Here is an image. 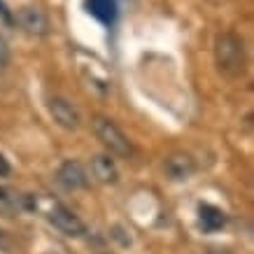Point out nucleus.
<instances>
[{
    "label": "nucleus",
    "mask_w": 254,
    "mask_h": 254,
    "mask_svg": "<svg viewBox=\"0 0 254 254\" xmlns=\"http://www.w3.org/2000/svg\"><path fill=\"white\" fill-rule=\"evenodd\" d=\"M215 61L224 75L236 77L245 70V47L243 40L233 33H222L215 42Z\"/></svg>",
    "instance_id": "1"
},
{
    "label": "nucleus",
    "mask_w": 254,
    "mask_h": 254,
    "mask_svg": "<svg viewBox=\"0 0 254 254\" xmlns=\"http://www.w3.org/2000/svg\"><path fill=\"white\" fill-rule=\"evenodd\" d=\"M93 133H96L100 145L105 147L110 154L119 156V159H128L133 154V147L128 142V138L124 135L122 128L112 119H108V117H96L93 119Z\"/></svg>",
    "instance_id": "2"
},
{
    "label": "nucleus",
    "mask_w": 254,
    "mask_h": 254,
    "mask_svg": "<svg viewBox=\"0 0 254 254\" xmlns=\"http://www.w3.org/2000/svg\"><path fill=\"white\" fill-rule=\"evenodd\" d=\"M14 21L21 26L28 35H35V38H42L49 33V19L40 7L35 5H23V7L16 9Z\"/></svg>",
    "instance_id": "3"
},
{
    "label": "nucleus",
    "mask_w": 254,
    "mask_h": 254,
    "mask_svg": "<svg viewBox=\"0 0 254 254\" xmlns=\"http://www.w3.org/2000/svg\"><path fill=\"white\" fill-rule=\"evenodd\" d=\"M49 222L54 224V229L63 233V236H70V238H79V236H84L86 233V226L84 222L79 219L72 210L63 208V205H54V208L49 210Z\"/></svg>",
    "instance_id": "4"
},
{
    "label": "nucleus",
    "mask_w": 254,
    "mask_h": 254,
    "mask_svg": "<svg viewBox=\"0 0 254 254\" xmlns=\"http://www.w3.org/2000/svg\"><path fill=\"white\" fill-rule=\"evenodd\" d=\"M49 115L54 117V122L65 128V131H75L79 128V112L75 110L72 103H68L65 98H52L49 100Z\"/></svg>",
    "instance_id": "5"
},
{
    "label": "nucleus",
    "mask_w": 254,
    "mask_h": 254,
    "mask_svg": "<svg viewBox=\"0 0 254 254\" xmlns=\"http://www.w3.org/2000/svg\"><path fill=\"white\" fill-rule=\"evenodd\" d=\"M59 182H61L65 189L75 191V189H84L89 187V177H86V170L79 161H65L61 163V168L56 173Z\"/></svg>",
    "instance_id": "6"
},
{
    "label": "nucleus",
    "mask_w": 254,
    "mask_h": 254,
    "mask_svg": "<svg viewBox=\"0 0 254 254\" xmlns=\"http://www.w3.org/2000/svg\"><path fill=\"white\" fill-rule=\"evenodd\" d=\"M163 168H166V175L170 180H175V182H185L189 177L193 175V170H196V163L189 154L185 152H175V154H170L163 163Z\"/></svg>",
    "instance_id": "7"
},
{
    "label": "nucleus",
    "mask_w": 254,
    "mask_h": 254,
    "mask_svg": "<svg viewBox=\"0 0 254 254\" xmlns=\"http://www.w3.org/2000/svg\"><path fill=\"white\" fill-rule=\"evenodd\" d=\"M91 175L100 185H115L119 180V170H117L115 161L105 154H96L91 159Z\"/></svg>",
    "instance_id": "8"
},
{
    "label": "nucleus",
    "mask_w": 254,
    "mask_h": 254,
    "mask_svg": "<svg viewBox=\"0 0 254 254\" xmlns=\"http://www.w3.org/2000/svg\"><path fill=\"white\" fill-rule=\"evenodd\" d=\"M198 219H200L203 231H208V233L219 231V229H224V224H226V215H224V210L215 208V205H208V203L198 208Z\"/></svg>",
    "instance_id": "9"
},
{
    "label": "nucleus",
    "mask_w": 254,
    "mask_h": 254,
    "mask_svg": "<svg viewBox=\"0 0 254 254\" xmlns=\"http://www.w3.org/2000/svg\"><path fill=\"white\" fill-rule=\"evenodd\" d=\"M86 12L96 16L100 23H115L117 19V2L115 0H86Z\"/></svg>",
    "instance_id": "10"
},
{
    "label": "nucleus",
    "mask_w": 254,
    "mask_h": 254,
    "mask_svg": "<svg viewBox=\"0 0 254 254\" xmlns=\"http://www.w3.org/2000/svg\"><path fill=\"white\" fill-rule=\"evenodd\" d=\"M19 203H21V196L0 187V212H14L19 210Z\"/></svg>",
    "instance_id": "11"
},
{
    "label": "nucleus",
    "mask_w": 254,
    "mask_h": 254,
    "mask_svg": "<svg viewBox=\"0 0 254 254\" xmlns=\"http://www.w3.org/2000/svg\"><path fill=\"white\" fill-rule=\"evenodd\" d=\"M7 61H9V47L5 42V38H0V68L7 65Z\"/></svg>",
    "instance_id": "12"
},
{
    "label": "nucleus",
    "mask_w": 254,
    "mask_h": 254,
    "mask_svg": "<svg viewBox=\"0 0 254 254\" xmlns=\"http://www.w3.org/2000/svg\"><path fill=\"white\" fill-rule=\"evenodd\" d=\"M0 16H2V21L5 23H14V16H12V12L7 9V5L0 0Z\"/></svg>",
    "instance_id": "13"
},
{
    "label": "nucleus",
    "mask_w": 254,
    "mask_h": 254,
    "mask_svg": "<svg viewBox=\"0 0 254 254\" xmlns=\"http://www.w3.org/2000/svg\"><path fill=\"white\" fill-rule=\"evenodd\" d=\"M9 173H12V166H9V161L5 156L0 154V177H7Z\"/></svg>",
    "instance_id": "14"
}]
</instances>
